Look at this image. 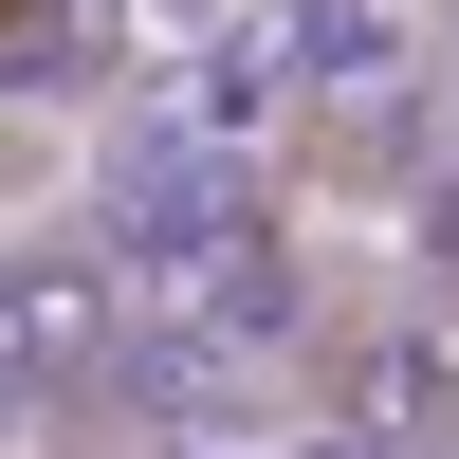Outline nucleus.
I'll use <instances>...</instances> for the list:
<instances>
[{
    "label": "nucleus",
    "instance_id": "obj_1",
    "mask_svg": "<svg viewBox=\"0 0 459 459\" xmlns=\"http://www.w3.org/2000/svg\"><path fill=\"white\" fill-rule=\"evenodd\" d=\"M110 350H129V257H92V239L0 257V404H74V386H110Z\"/></svg>",
    "mask_w": 459,
    "mask_h": 459
}]
</instances>
